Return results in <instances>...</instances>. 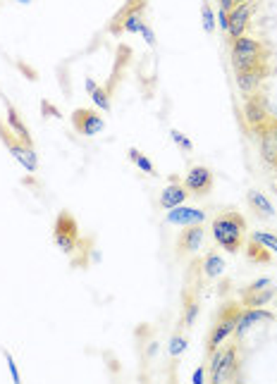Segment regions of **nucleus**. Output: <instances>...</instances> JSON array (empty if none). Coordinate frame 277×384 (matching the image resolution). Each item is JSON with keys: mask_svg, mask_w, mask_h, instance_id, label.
Listing matches in <instances>:
<instances>
[{"mask_svg": "<svg viewBox=\"0 0 277 384\" xmlns=\"http://www.w3.org/2000/svg\"><path fill=\"white\" fill-rule=\"evenodd\" d=\"M20 3H29V0H20Z\"/></svg>", "mask_w": 277, "mask_h": 384, "instance_id": "nucleus-39", "label": "nucleus"}, {"mask_svg": "<svg viewBox=\"0 0 277 384\" xmlns=\"http://www.w3.org/2000/svg\"><path fill=\"white\" fill-rule=\"evenodd\" d=\"M268 127H270V129H273L275 138H277V120H268Z\"/></svg>", "mask_w": 277, "mask_h": 384, "instance_id": "nucleus-37", "label": "nucleus"}, {"mask_svg": "<svg viewBox=\"0 0 277 384\" xmlns=\"http://www.w3.org/2000/svg\"><path fill=\"white\" fill-rule=\"evenodd\" d=\"M5 360H8V365H10V372H13V382H20V372H17V365H15V360H13V356H10L8 351H5Z\"/></svg>", "mask_w": 277, "mask_h": 384, "instance_id": "nucleus-32", "label": "nucleus"}, {"mask_svg": "<svg viewBox=\"0 0 277 384\" xmlns=\"http://www.w3.org/2000/svg\"><path fill=\"white\" fill-rule=\"evenodd\" d=\"M213 239L220 248H225L227 253H239L244 246V234H246V220L241 213L227 211L222 215H218L211 225Z\"/></svg>", "mask_w": 277, "mask_h": 384, "instance_id": "nucleus-1", "label": "nucleus"}, {"mask_svg": "<svg viewBox=\"0 0 277 384\" xmlns=\"http://www.w3.org/2000/svg\"><path fill=\"white\" fill-rule=\"evenodd\" d=\"M275 296V287L270 284V287L261 289V292H241V304L246 308H261V306H268L270 301H273Z\"/></svg>", "mask_w": 277, "mask_h": 384, "instance_id": "nucleus-18", "label": "nucleus"}, {"mask_svg": "<svg viewBox=\"0 0 277 384\" xmlns=\"http://www.w3.org/2000/svg\"><path fill=\"white\" fill-rule=\"evenodd\" d=\"M138 34H141L143 41H146L148 45H155V34H153V29L148 27V24H141V29H138Z\"/></svg>", "mask_w": 277, "mask_h": 384, "instance_id": "nucleus-31", "label": "nucleus"}, {"mask_svg": "<svg viewBox=\"0 0 277 384\" xmlns=\"http://www.w3.org/2000/svg\"><path fill=\"white\" fill-rule=\"evenodd\" d=\"M199 318V301L194 296H184V327H192Z\"/></svg>", "mask_w": 277, "mask_h": 384, "instance_id": "nucleus-22", "label": "nucleus"}, {"mask_svg": "<svg viewBox=\"0 0 277 384\" xmlns=\"http://www.w3.org/2000/svg\"><path fill=\"white\" fill-rule=\"evenodd\" d=\"M249 258L251 260H258V263H265V260L270 258V251H268V248H263L261 243L253 241V239H251V241H249Z\"/></svg>", "mask_w": 277, "mask_h": 384, "instance_id": "nucleus-27", "label": "nucleus"}, {"mask_svg": "<svg viewBox=\"0 0 277 384\" xmlns=\"http://www.w3.org/2000/svg\"><path fill=\"white\" fill-rule=\"evenodd\" d=\"M189 348V344H187V339H184L182 334H175L170 339V356L172 358H177V356H182L184 351H187Z\"/></svg>", "mask_w": 277, "mask_h": 384, "instance_id": "nucleus-28", "label": "nucleus"}, {"mask_svg": "<svg viewBox=\"0 0 277 384\" xmlns=\"http://www.w3.org/2000/svg\"><path fill=\"white\" fill-rule=\"evenodd\" d=\"M244 120H246V125L251 127V129H258V127H263L265 122H268V110H265V103L261 101V96H251V98H246V103H244Z\"/></svg>", "mask_w": 277, "mask_h": 384, "instance_id": "nucleus-15", "label": "nucleus"}, {"mask_svg": "<svg viewBox=\"0 0 277 384\" xmlns=\"http://www.w3.org/2000/svg\"><path fill=\"white\" fill-rule=\"evenodd\" d=\"M273 320H275V313L270 311H263V308H244V311L239 313V320H236V327H234L236 341L244 339V334L256 322H273Z\"/></svg>", "mask_w": 277, "mask_h": 384, "instance_id": "nucleus-11", "label": "nucleus"}, {"mask_svg": "<svg viewBox=\"0 0 277 384\" xmlns=\"http://www.w3.org/2000/svg\"><path fill=\"white\" fill-rule=\"evenodd\" d=\"M232 8H234V0H220V10H225V13H229Z\"/></svg>", "mask_w": 277, "mask_h": 384, "instance_id": "nucleus-35", "label": "nucleus"}, {"mask_svg": "<svg viewBox=\"0 0 277 384\" xmlns=\"http://www.w3.org/2000/svg\"><path fill=\"white\" fill-rule=\"evenodd\" d=\"M229 13H225V10H220V13H218V24H220V29L222 31H227V24H229Z\"/></svg>", "mask_w": 277, "mask_h": 384, "instance_id": "nucleus-33", "label": "nucleus"}, {"mask_svg": "<svg viewBox=\"0 0 277 384\" xmlns=\"http://www.w3.org/2000/svg\"><path fill=\"white\" fill-rule=\"evenodd\" d=\"M206 239V229L204 225H192L182 232L180 239H177V253L180 255H196L204 246Z\"/></svg>", "mask_w": 277, "mask_h": 384, "instance_id": "nucleus-12", "label": "nucleus"}, {"mask_svg": "<svg viewBox=\"0 0 277 384\" xmlns=\"http://www.w3.org/2000/svg\"><path fill=\"white\" fill-rule=\"evenodd\" d=\"M170 136H172V141H175V143H177V146H180V148L184 150V153H192L194 143H192V141H189V138H187V136H184V134H182V131L172 129V131H170Z\"/></svg>", "mask_w": 277, "mask_h": 384, "instance_id": "nucleus-29", "label": "nucleus"}, {"mask_svg": "<svg viewBox=\"0 0 277 384\" xmlns=\"http://www.w3.org/2000/svg\"><path fill=\"white\" fill-rule=\"evenodd\" d=\"M246 199H249L253 211H256L258 215H263V218H273V215H275L273 203L265 199L263 191H256V189H253V191H249V196H246Z\"/></svg>", "mask_w": 277, "mask_h": 384, "instance_id": "nucleus-20", "label": "nucleus"}, {"mask_svg": "<svg viewBox=\"0 0 277 384\" xmlns=\"http://www.w3.org/2000/svg\"><path fill=\"white\" fill-rule=\"evenodd\" d=\"M265 74H268V65H258L253 69H244V72H236V89H239V93L244 98H251L256 96L258 89H261Z\"/></svg>", "mask_w": 277, "mask_h": 384, "instance_id": "nucleus-10", "label": "nucleus"}, {"mask_svg": "<svg viewBox=\"0 0 277 384\" xmlns=\"http://www.w3.org/2000/svg\"><path fill=\"white\" fill-rule=\"evenodd\" d=\"M253 10H256V3L253 0H246V3H239V5H234L232 10H229V24H227V34H229V38H239V36H244L246 34V27H249V20H251V15H253Z\"/></svg>", "mask_w": 277, "mask_h": 384, "instance_id": "nucleus-7", "label": "nucleus"}, {"mask_svg": "<svg viewBox=\"0 0 277 384\" xmlns=\"http://www.w3.org/2000/svg\"><path fill=\"white\" fill-rule=\"evenodd\" d=\"M98 89V84H96V81L94 79H86V91H89V93H94Z\"/></svg>", "mask_w": 277, "mask_h": 384, "instance_id": "nucleus-36", "label": "nucleus"}, {"mask_svg": "<svg viewBox=\"0 0 277 384\" xmlns=\"http://www.w3.org/2000/svg\"><path fill=\"white\" fill-rule=\"evenodd\" d=\"M239 313H241V308H239V304H234V301H229V304H225L220 308V313H218V318H215V325H213L211 334H208V339H206L208 356H211L215 348H220L225 339H229V336L234 334Z\"/></svg>", "mask_w": 277, "mask_h": 384, "instance_id": "nucleus-4", "label": "nucleus"}, {"mask_svg": "<svg viewBox=\"0 0 277 384\" xmlns=\"http://www.w3.org/2000/svg\"><path fill=\"white\" fill-rule=\"evenodd\" d=\"M253 131H256V136H258V150H261L263 160L268 162V165L277 167V138H275L273 129L268 127V122Z\"/></svg>", "mask_w": 277, "mask_h": 384, "instance_id": "nucleus-14", "label": "nucleus"}, {"mask_svg": "<svg viewBox=\"0 0 277 384\" xmlns=\"http://www.w3.org/2000/svg\"><path fill=\"white\" fill-rule=\"evenodd\" d=\"M143 8H146V0H127V5L122 10H120L118 15L113 17V22H111V34H115V36H118L120 34V24H122V20L127 15H132V13H143Z\"/></svg>", "mask_w": 277, "mask_h": 384, "instance_id": "nucleus-19", "label": "nucleus"}, {"mask_svg": "<svg viewBox=\"0 0 277 384\" xmlns=\"http://www.w3.org/2000/svg\"><path fill=\"white\" fill-rule=\"evenodd\" d=\"M187 196H189V191L184 189V184L180 182H175L172 179L170 184L165 186L163 191H160V208H165V211H172V208H177V206H182L184 201H187Z\"/></svg>", "mask_w": 277, "mask_h": 384, "instance_id": "nucleus-16", "label": "nucleus"}, {"mask_svg": "<svg viewBox=\"0 0 277 384\" xmlns=\"http://www.w3.org/2000/svg\"><path fill=\"white\" fill-rule=\"evenodd\" d=\"M111 93H113V89L111 86H98V89L91 93V98H94V103L98 108L103 110V113H108V110L113 108V103H111Z\"/></svg>", "mask_w": 277, "mask_h": 384, "instance_id": "nucleus-23", "label": "nucleus"}, {"mask_svg": "<svg viewBox=\"0 0 277 384\" xmlns=\"http://www.w3.org/2000/svg\"><path fill=\"white\" fill-rule=\"evenodd\" d=\"M213 382H232L239 380V344H229L225 351L215 348L211 353V365H208Z\"/></svg>", "mask_w": 277, "mask_h": 384, "instance_id": "nucleus-3", "label": "nucleus"}, {"mask_svg": "<svg viewBox=\"0 0 277 384\" xmlns=\"http://www.w3.org/2000/svg\"><path fill=\"white\" fill-rule=\"evenodd\" d=\"M204 377H206V368H196L194 375H192V382L194 384H201V382H204Z\"/></svg>", "mask_w": 277, "mask_h": 384, "instance_id": "nucleus-34", "label": "nucleus"}, {"mask_svg": "<svg viewBox=\"0 0 277 384\" xmlns=\"http://www.w3.org/2000/svg\"><path fill=\"white\" fill-rule=\"evenodd\" d=\"M0 138H3V143L10 148V153L15 155V160L20 162L27 172L38 170V155H36V150H34V146H29V143H24L22 138L13 136V129H5L3 125H0Z\"/></svg>", "mask_w": 277, "mask_h": 384, "instance_id": "nucleus-5", "label": "nucleus"}, {"mask_svg": "<svg viewBox=\"0 0 277 384\" xmlns=\"http://www.w3.org/2000/svg\"><path fill=\"white\" fill-rule=\"evenodd\" d=\"M55 243L62 253H74L79 243V227L77 220L72 218L69 213H60L55 220Z\"/></svg>", "mask_w": 277, "mask_h": 384, "instance_id": "nucleus-6", "label": "nucleus"}, {"mask_svg": "<svg viewBox=\"0 0 277 384\" xmlns=\"http://www.w3.org/2000/svg\"><path fill=\"white\" fill-rule=\"evenodd\" d=\"M251 239L261 243L263 248H268L270 253H277V236L270 234V232H253Z\"/></svg>", "mask_w": 277, "mask_h": 384, "instance_id": "nucleus-25", "label": "nucleus"}, {"mask_svg": "<svg viewBox=\"0 0 277 384\" xmlns=\"http://www.w3.org/2000/svg\"><path fill=\"white\" fill-rule=\"evenodd\" d=\"M270 284H273V279H270V277H261V279H256V282H251L249 287L244 289V292H261V289L270 287Z\"/></svg>", "mask_w": 277, "mask_h": 384, "instance_id": "nucleus-30", "label": "nucleus"}, {"mask_svg": "<svg viewBox=\"0 0 277 384\" xmlns=\"http://www.w3.org/2000/svg\"><path fill=\"white\" fill-rule=\"evenodd\" d=\"M167 222L177 227H192V225H204L206 222V211L192 206H177L172 211H167Z\"/></svg>", "mask_w": 277, "mask_h": 384, "instance_id": "nucleus-13", "label": "nucleus"}, {"mask_svg": "<svg viewBox=\"0 0 277 384\" xmlns=\"http://www.w3.org/2000/svg\"><path fill=\"white\" fill-rule=\"evenodd\" d=\"M275 308H277V301H275Z\"/></svg>", "mask_w": 277, "mask_h": 384, "instance_id": "nucleus-40", "label": "nucleus"}, {"mask_svg": "<svg viewBox=\"0 0 277 384\" xmlns=\"http://www.w3.org/2000/svg\"><path fill=\"white\" fill-rule=\"evenodd\" d=\"M5 110H8V127L13 129V134L17 138H22L29 146H34L31 143V134H29V127L24 125V120L20 118V113H17V108L13 106L10 101H5Z\"/></svg>", "mask_w": 277, "mask_h": 384, "instance_id": "nucleus-17", "label": "nucleus"}, {"mask_svg": "<svg viewBox=\"0 0 277 384\" xmlns=\"http://www.w3.org/2000/svg\"><path fill=\"white\" fill-rule=\"evenodd\" d=\"M201 267H204V275L208 279H215V277L222 275L225 267H227V265H225V260L218 253H208L206 258H204V265H201Z\"/></svg>", "mask_w": 277, "mask_h": 384, "instance_id": "nucleus-21", "label": "nucleus"}, {"mask_svg": "<svg viewBox=\"0 0 277 384\" xmlns=\"http://www.w3.org/2000/svg\"><path fill=\"white\" fill-rule=\"evenodd\" d=\"M265 62V48L258 38L253 36H239L232 41V67L234 72H244V69H253Z\"/></svg>", "mask_w": 277, "mask_h": 384, "instance_id": "nucleus-2", "label": "nucleus"}, {"mask_svg": "<svg viewBox=\"0 0 277 384\" xmlns=\"http://www.w3.org/2000/svg\"><path fill=\"white\" fill-rule=\"evenodd\" d=\"M72 125L77 134H82V136H96V134H101L106 129V120L101 118L94 110H86V108H79L72 113Z\"/></svg>", "mask_w": 277, "mask_h": 384, "instance_id": "nucleus-8", "label": "nucleus"}, {"mask_svg": "<svg viewBox=\"0 0 277 384\" xmlns=\"http://www.w3.org/2000/svg\"><path fill=\"white\" fill-rule=\"evenodd\" d=\"M184 189L194 196H206L213 189V170L206 165H194L184 177Z\"/></svg>", "mask_w": 277, "mask_h": 384, "instance_id": "nucleus-9", "label": "nucleus"}, {"mask_svg": "<svg viewBox=\"0 0 277 384\" xmlns=\"http://www.w3.org/2000/svg\"><path fill=\"white\" fill-rule=\"evenodd\" d=\"M239 3H246V0H234V5H239Z\"/></svg>", "mask_w": 277, "mask_h": 384, "instance_id": "nucleus-38", "label": "nucleus"}, {"mask_svg": "<svg viewBox=\"0 0 277 384\" xmlns=\"http://www.w3.org/2000/svg\"><path fill=\"white\" fill-rule=\"evenodd\" d=\"M129 160L134 162V165H136V167H138V170H141V172L151 174V177H155V174H158V172H155V167H153V162L148 160V158H146V155H143V153H138L136 148H129Z\"/></svg>", "mask_w": 277, "mask_h": 384, "instance_id": "nucleus-24", "label": "nucleus"}, {"mask_svg": "<svg viewBox=\"0 0 277 384\" xmlns=\"http://www.w3.org/2000/svg\"><path fill=\"white\" fill-rule=\"evenodd\" d=\"M201 17H204V29H206V34H213V31H215V15H213V8L208 5V0H204V5H201Z\"/></svg>", "mask_w": 277, "mask_h": 384, "instance_id": "nucleus-26", "label": "nucleus"}]
</instances>
